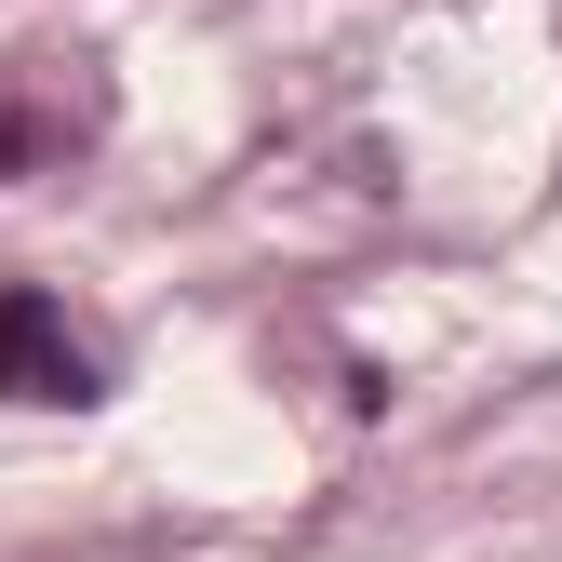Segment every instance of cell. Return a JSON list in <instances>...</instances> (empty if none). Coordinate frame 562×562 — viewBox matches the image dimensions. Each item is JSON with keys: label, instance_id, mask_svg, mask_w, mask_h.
Masks as SVG:
<instances>
[{"label": "cell", "instance_id": "1", "mask_svg": "<svg viewBox=\"0 0 562 562\" xmlns=\"http://www.w3.org/2000/svg\"><path fill=\"white\" fill-rule=\"evenodd\" d=\"M0 402H94V348L27 281H0Z\"/></svg>", "mask_w": 562, "mask_h": 562}]
</instances>
